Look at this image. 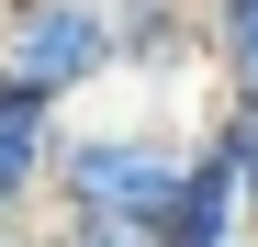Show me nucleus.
Instances as JSON below:
<instances>
[{"label":"nucleus","instance_id":"obj_1","mask_svg":"<svg viewBox=\"0 0 258 247\" xmlns=\"http://www.w3.org/2000/svg\"><path fill=\"white\" fill-rule=\"evenodd\" d=\"M180 180H191V135H180V124H68V157H56V202H45V225L157 247Z\"/></svg>","mask_w":258,"mask_h":247},{"label":"nucleus","instance_id":"obj_2","mask_svg":"<svg viewBox=\"0 0 258 247\" xmlns=\"http://www.w3.org/2000/svg\"><path fill=\"white\" fill-rule=\"evenodd\" d=\"M0 79H23L34 101H79L123 79V45H112V0H0Z\"/></svg>","mask_w":258,"mask_h":247},{"label":"nucleus","instance_id":"obj_3","mask_svg":"<svg viewBox=\"0 0 258 247\" xmlns=\"http://www.w3.org/2000/svg\"><path fill=\"white\" fill-rule=\"evenodd\" d=\"M56 157H68V112L0 79V225H34L56 202Z\"/></svg>","mask_w":258,"mask_h":247},{"label":"nucleus","instance_id":"obj_4","mask_svg":"<svg viewBox=\"0 0 258 247\" xmlns=\"http://www.w3.org/2000/svg\"><path fill=\"white\" fill-rule=\"evenodd\" d=\"M112 45H123V79H191V68H213L202 0H112Z\"/></svg>","mask_w":258,"mask_h":247},{"label":"nucleus","instance_id":"obj_5","mask_svg":"<svg viewBox=\"0 0 258 247\" xmlns=\"http://www.w3.org/2000/svg\"><path fill=\"white\" fill-rule=\"evenodd\" d=\"M202 34H213V90L258 101V0H202Z\"/></svg>","mask_w":258,"mask_h":247},{"label":"nucleus","instance_id":"obj_6","mask_svg":"<svg viewBox=\"0 0 258 247\" xmlns=\"http://www.w3.org/2000/svg\"><path fill=\"white\" fill-rule=\"evenodd\" d=\"M45 247H135V236H79V225H45Z\"/></svg>","mask_w":258,"mask_h":247},{"label":"nucleus","instance_id":"obj_7","mask_svg":"<svg viewBox=\"0 0 258 247\" xmlns=\"http://www.w3.org/2000/svg\"><path fill=\"white\" fill-rule=\"evenodd\" d=\"M0 247H45V236H34V225H0Z\"/></svg>","mask_w":258,"mask_h":247}]
</instances>
